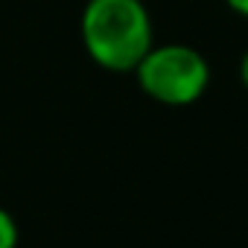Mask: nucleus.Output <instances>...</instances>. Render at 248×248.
Instances as JSON below:
<instances>
[{"instance_id":"obj_1","label":"nucleus","mask_w":248,"mask_h":248,"mask_svg":"<svg viewBox=\"0 0 248 248\" xmlns=\"http://www.w3.org/2000/svg\"><path fill=\"white\" fill-rule=\"evenodd\" d=\"M82 44L88 56L105 70H135L155 44L146 3L143 0H88L82 12Z\"/></svg>"},{"instance_id":"obj_3","label":"nucleus","mask_w":248,"mask_h":248,"mask_svg":"<svg viewBox=\"0 0 248 248\" xmlns=\"http://www.w3.org/2000/svg\"><path fill=\"white\" fill-rule=\"evenodd\" d=\"M18 239H21V231L15 216L0 207V248H18Z\"/></svg>"},{"instance_id":"obj_5","label":"nucleus","mask_w":248,"mask_h":248,"mask_svg":"<svg viewBox=\"0 0 248 248\" xmlns=\"http://www.w3.org/2000/svg\"><path fill=\"white\" fill-rule=\"evenodd\" d=\"M239 79H242V85L248 88V50H245V56H242V62H239Z\"/></svg>"},{"instance_id":"obj_2","label":"nucleus","mask_w":248,"mask_h":248,"mask_svg":"<svg viewBox=\"0 0 248 248\" xmlns=\"http://www.w3.org/2000/svg\"><path fill=\"white\" fill-rule=\"evenodd\" d=\"M132 73L140 91L161 105H193L210 85L207 59L187 44H152Z\"/></svg>"},{"instance_id":"obj_4","label":"nucleus","mask_w":248,"mask_h":248,"mask_svg":"<svg viewBox=\"0 0 248 248\" xmlns=\"http://www.w3.org/2000/svg\"><path fill=\"white\" fill-rule=\"evenodd\" d=\"M225 3H228L233 12H239V15H245V18H248V0H225Z\"/></svg>"}]
</instances>
